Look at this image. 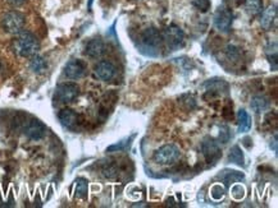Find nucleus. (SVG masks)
I'll return each instance as SVG.
<instances>
[{"mask_svg": "<svg viewBox=\"0 0 278 208\" xmlns=\"http://www.w3.org/2000/svg\"><path fill=\"white\" fill-rule=\"evenodd\" d=\"M13 50L18 56L30 58V56L36 55L38 51L40 50V43L32 33L21 31L13 40Z\"/></svg>", "mask_w": 278, "mask_h": 208, "instance_id": "obj_1", "label": "nucleus"}, {"mask_svg": "<svg viewBox=\"0 0 278 208\" xmlns=\"http://www.w3.org/2000/svg\"><path fill=\"white\" fill-rule=\"evenodd\" d=\"M3 28L7 31L8 33L12 35H17L25 27V15L22 13L17 12V10H12V12L5 13L4 17L2 19Z\"/></svg>", "mask_w": 278, "mask_h": 208, "instance_id": "obj_2", "label": "nucleus"}, {"mask_svg": "<svg viewBox=\"0 0 278 208\" xmlns=\"http://www.w3.org/2000/svg\"><path fill=\"white\" fill-rule=\"evenodd\" d=\"M181 152L175 144H165L155 151L154 161L159 165H171L180 158Z\"/></svg>", "mask_w": 278, "mask_h": 208, "instance_id": "obj_3", "label": "nucleus"}, {"mask_svg": "<svg viewBox=\"0 0 278 208\" xmlns=\"http://www.w3.org/2000/svg\"><path fill=\"white\" fill-rule=\"evenodd\" d=\"M201 152L204 155L205 160L210 165H214L219 161V158L222 157V151H220L219 145L212 138H205L201 143Z\"/></svg>", "mask_w": 278, "mask_h": 208, "instance_id": "obj_4", "label": "nucleus"}, {"mask_svg": "<svg viewBox=\"0 0 278 208\" xmlns=\"http://www.w3.org/2000/svg\"><path fill=\"white\" fill-rule=\"evenodd\" d=\"M162 38L165 41V44L168 45V48L177 49L183 44V40H185V35H183L182 30H181L180 27L172 25V26H170V27L165 28V31L163 32Z\"/></svg>", "mask_w": 278, "mask_h": 208, "instance_id": "obj_5", "label": "nucleus"}, {"mask_svg": "<svg viewBox=\"0 0 278 208\" xmlns=\"http://www.w3.org/2000/svg\"><path fill=\"white\" fill-rule=\"evenodd\" d=\"M79 93H80L79 86L75 85V83H63V85L58 86V88H57L55 97L59 102L67 103L76 100Z\"/></svg>", "mask_w": 278, "mask_h": 208, "instance_id": "obj_6", "label": "nucleus"}, {"mask_svg": "<svg viewBox=\"0 0 278 208\" xmlns=\"http://www.w3.org/2000/svg\"><path fill=\"white\" fill-rule=\"evenodd\" d=\"M232 12L226 7H219L214 14V26L222 32L230 31L232 25Z\"/></svg>", "mask_w": 278, "mask_h": 208, "instance_id": "obj_7", "label": "nucleus"}, {"mask_svg": "<svg viewBox=\"0 0 278 208\" xmlns=\"http://www.w3.org/2000/svg\"><path fill=\"white\" fill-rule=\"evenodd\" d=\"M85 73H86V64L79 59L68 61L64 68V74L69 79H79V78L84 77Z\"/></svg>", "mask_w": 278, "mask_h": 208, "instance_id": "obj_8", "label": "nucleus"}, {"mask_svg": "<svg viewBox=\"0 0 278 208\" xmlns=\"http://www.w3.org/2000/svg\"><path fill=\"white\" fill-rule=\"evenodd\" d=\"M96 77L101 80H110L116 75V67L110 61H100L94 69Z\"/></svg>", "mask_w": 278, "mask_h": 208, "instance_id": "obj_9", "label": "nucleus"}, {"mask_svg": "<svg viewBox=\"0 0 278 208\" xmlns=\"http://www.w3.org/2000/svg\"><path fill=\"white\" fill-rule=\"evenodd\" d=\"M141 40L145 48L157 49L159 48L160 43H162V35H160L155 28H147V30L142 33Z\"/></svg>", "mask_w": 278, "mask_h": 208, "instance_id": "obj_10", "label": "nucleus"}, {"mask_svg": "<svg viewBox=\"0 0 278 208\" xmlns=\"http://www.w3.org/2000/svg\"><path fill=\"white\" fill-rule=\"evenodd\" d=\"M25 134L30 139H41L45 136V126H44L43 123H40L39 120H31L30 123L26 126Z\"/></svg>", "mask_w": 278, "mask_h": 208, "instance_id": "obj_11", "label": "nucleus"}, {"mask_svg": "<svg viewBox=\"0 0 278 208\" xmlns=\"http://www.w3.org/2000/svg\"><path fill=\"white\" fill-rule=\"evenodd\" d=\"M59 121H61L63 127L72 129L79 123V115L73 110H71V109H63L59 113Z\"/></svg>", "mask_w": 278, "mask_h": 208, "instance_id": "obj_12", "label": "nucleus"}, {"mask_svg": "<svg viewBox=\"0 0 278 208\" xmlns=\"http://www.w3.org/2000/svg\"><path fill=\"white\" fill-rule=\"evenodd\" d=\"M105 53V45L100 38H92L86 45V55L90 58H100Z\"/></svg>", "mask_w": 278, "mask_h": 208, "instance_id": "obj_13", "label": "nucleus"}, {"mask_svg": "<svg viewBox=\"0 0 278 208\" xmlns=\"http://www.w3.org/2000/svg\"><path fill=\"white\" fill-rule=\"evenodd\" d=\"M244 178H245L244 174L238 173V171L236 170H223L222 173L218 175V179H220L226 185H231V184L233 183H237V181L243 180Z\"/></svg>", "mask_w": 278, "mask_h": 208, "instance_id": "obj_14", "label": "nucleus"}, {"mask_svg": "<svg viewBox=\"0 0 278 208\" xmlns=\"http://www.w3.org/2000/svg\"><path fill=\"white\" fill-rule=\"evenodd\" d=\"M277 17V8L276 5H271V7L267 8L266 10L262 14V19H261V25L263 26V28L266 30H269V28L273 26L274 19Z\"/></svg>", "mask_w": 278, "mask_h": 208, "instance_id": "obj_15", "label": "nucleus"}, {"mask_svg": "<svg viewBox=\"0 0 278 208\" xmlns=\"http://www.w3.org/2000/svg\"><path fill=\"white\" fill-rule=\"evenodd\" d=\"M238 121V132L240 133H246L251 129V118L245 110H240L237 114Z\"/></svg>", "mask_w": 278, "mask_h": 208, "instance_id": "obj_16", "label": "nucleus"}, {"mask_svg": "<svg viewBox=\"0 0 278 208\" xmlns=\"http://www.w3.org/2000/svg\"><path fill=\"white\" fill-rule=\"evenodd\" d=\"M228 161H230V162L236 163V165L245 166V158H244V153L238 145L232 147L230 155H228Z\"/></svg>", "mask_w": 278, "mask_h": 208, "instance_id": "obj_17", "label": "nucleus"}, {"mask_svg": "<svg viewBox=\"0 0 278 208\" xmlns=\"http://www.w3.org/2000/svg\"><path fill=\"white\" fill-rule=\"evenodd\" d=\"M250 106L251 109H253V111H255L256 114H261L268 108V100H267L266 97H263V96H255V97L251 100Z\"/></svg>", "mask_w": 278, "mask_h": 208, "instance_id": "obj_18", "label": "nucleus"}, {"mask_svg": "<svg viewBox=\"0 0 278 208\" xmlns=\"http://www.w3.org/2000/svg\"><path fill=\"white\" fill-rule=\"evenodd\" d=\"M30 68L35 73H44L46 68H48V63H46V60L43 56L33 55L32 60H31L30 63Z\"/></svg>", "mask_w": 278, "mask_h": 208, "instance_id": "obj_19", "label": "nucleus"}, {"mask_svg": "<svg viewBox=\"0 0 278 208\" xmlns=\"http://www.w3.org/2000/svg\"><path fill=\"white\" fill-rule=\"evenodd\" d=\"M246 12L250 15H258L263 9V2L262 0H245Z\"/></svg>", "mask_w": 278, "mask_h": 208, "instance_id": "obj_20", "label": "nucleus"}, {"mask_svg": "<svg viewBox=\"0 0 278 208\" xmlns=\"http://www.w3.org/2000/svg\"><path fill=\"white\" fill-rule=\"evenodd\" d=\"M75 193H76L77 198H85L87 196V181L85 179H77Z\"/></svg>", "mask_w": 278, "mask_h": 208, "instance_id": "obj_21", "label": "nucleus"}, {"mask_svg": "<svg viewBox=\"0 0 278 208\" xmlns=\"http://www.w3.org/2000/svg\"><path fill=\"white\" fill-rule=\"evenodd\" d=\"M225 188H223L222 185H219V184H215V185H213L212 189H210V196H212V198L214 199V201L222 199L223 197H225Z\"/></svg>", "mask_w": 278, "mask_h": 208, "instance_id": "obj_22", "label": "nucleus"}, {"mask_svg": "<svg viewBox=\"0 0 278 208\" xmlns=\"http://www.w3.org/2000/svg\"><path fill=\"white\" fill-rule=\"evenodd\" d=\"M231 193H232L233 198L237 199V201H241V199L245 197V188H244L241 184H236V185L232 186V191H231Z\"/></svg>", "mask_w": 278, "mask_h": 208, "instance_id": "obj_23", "label": "nucleus"}, {"mask_svg": "<svg viewBox=\"0 0 278 208\" xmlns=\"http://www.w3.org/2000/svg\"><path fill=\"white\" fill-rule=\"evenodd\" d=\"M210 0H194V7L197 8L200 12H207L210 8Z\"/></svg>", "mask_w": 278, "mask_h": 208, "instance_id": "obj_24", "label": "nucleus"}, {"mask_svg": "<svg viewBox=\"0 0 278 208\" xmlns=\"http://www.w3.org/2000/svg\"><path fill=\"white\" fill-rule=\"evenodd\" d=\"M231 134L230 132H228V128L227 127H222L220 128V133H219V139L222 143H227L228 139H230Z\"/></svg>", "mask_w": 278, "mask_h": 208, "instance_id": "obj_25", "label": "nucleus"}, {"mask_svg": "<svg viewBox=\"0 0 278 208\" xmlns=\"http://www.w3.org/2000/svg\"><path fill=\"white\" fill-rule=\"evenodd\" d=\"M7 2L9 3L10 5H13V7H20V5H22L26 0H7Z\"/></svg>", "mask_w": 278, "mask_h": 208, "instance_id": "obj_26", "label": "nucleus"}, {"mask_svg": "<svg viewBox=\"0 0 278 208\" xmlns=\"http://www.w3.org/2000/svg\"><path fill=\"white\" fill-rule=\"evenodd\" d=\"M91 3H92V0H89V8H91Z\"/></svg>", "mask_w": 278, "mask_h": 208, "instance_id": "obj_27", "label": "nucleus"}, {"mask_svg": "<svg viewBox=\"0 0 278 208\" xmlns=\"http://www.w3.org/2000/svg\"><path fill=\"white\" fill-rule=\"evenodd\" d=\"M0 68H2V61H0Z\"/></svg>", "mask_w": 278, "mask_h": 208, "instance_id": "obj_28", "label": "nucleus"}]
</instances>
